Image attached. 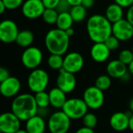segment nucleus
I'll list each match as a JSON object with an SVG mask.
<instances>
[{
	"label": "nucleus",
	"instance_id": "f257e3e1",
	"mask_svg": "<svg viewBox=\"0 0 133 133\" xmlns=\"http://www.w3.org/2000/svg\"><path fill=\"white\" fill-rule=\"evenodd\" d=\"M87 32L89 38L94 43L104 42L112 35V23L105 16L95 14L87 21Z\"/></svg>",
	"mask_w": 133,
	"mask_h": 133
},
{
	"label": "nucleus",
	"instance_id": "f03ea898",
	"mask_svg": "<svg viewBox=\"0 0 133 133\" xmlns=\"http://www.w3.org/2000/svg\"><path fill=\"white\" fill-rule=\"evenodd\" d=\"M11 111L20 121L24 122L38 115V108L34 96L30 94H22L16 96L11 104Z\"/></svg>",
	"mask_w": 133,
	"mask_h": 133
},
{
	"label": "nucleus",
	"instance_id": "7ed1b4c3",
	"mask_svg": "<svg viewBox=\"0 0 133 133\" xmlns=\"http://www.w3.org/2000/svg\"><path fill=\"white\" fill-rule=\"evenodd\" d=\"M70 37L59 28L48 31L45 37V44L50 54L63 55L68 50Z\"/></svg>",
	"mask_w": 133,
	"mask_h": 133
},
{
	"label": "nucleus",
	"instance_id": "20e7f679",
	"mask_svg": "<svg viewBox=\"0 0 133 133\" xmlns=\"http://www.w3.org/2000/svg\"><path fill=\"white\" fill-rule=\"evenodd\" d=\"M49 77L48 73L42 69H33L27 77V86L34 94L45 91L48 87Z\"/></svg>",
	"mask_w": 133,
	"mask_h": 133
},
{
	"label": "nucleus",
	"instance_id": "39448f33",
	"mask_svg": "<svg viewBox=\"0 0 133 133\" xmlns=\"http://www.w3.org/2000/svg\"><path fill=\"white\" fill-rule=\"evenodd\" d=\"M88 106L83 99L71 98L67 100L62 111L71 118L74 120L82 118L88 112Z\"/></svg>",
	"mask_w": 133,
	"mask_h": 133
},
{
	"label": "nucleus",
	"instance_id": "423d86ee",
	"mask_svg": "<svg viewBox=\"0 0 133 133\" xmlns=\"http://www.w3.org/2000/svg\"><path fill=\"white\" fill-rule=\"evenodd\" d=\"M71 119L63 111L52 114L48 120V129L51 133H67L71 127Z\"/></svg>",
	"mask_w": 133,
	"mask_h": 133
},
{
	"label": "nucleus",
	"instance_id": "0eeeda50",
	"mask_svg": "<svg viewBox=\"0 0 133 133\" xmlns=\"http://www.w3.org/2000/svg\"><path fill=\"white\" fill-rule=\"evenodd\" d=\"M82 99L89 108L97 110L103 105L105 97L103 90H100L96 86H92L85 89Z\"/></svg>",
	"mask_w": 133,
	"mask_h": 133
},
{
	"label": "nucleus",
	"instance_id": "6e6552de",
	"mask_svg": "<svg viewBox=\"0 0 133 133\" xmlns=\"http://www.w3.org/2000/svg\"><path fill=\"white\" fill-rule=\"evenodd\" d=\"M43 58L42 51L37 47L27 48L21 55V62L24 67L29 69H35L41 65Z\"/></svg>",
	"mask_w": 133,
	"mask_h": 133
},
{
	"label": "nucleus",
	"instance_id": "1a4fd4ad",
	"mask_svg": "<svg viewBox=\"0 0 133 133\" xmlns=\"http://www.w3.org/2000/svg\"><path fill=\"white\" fill-rule=\"evenodd\" d=\"M19 29L16 23L11 19H4L0 22V41L5 44L16 41Z\"/></svg>",
	"mask_w": 133,
	"mask_h": 133
},
{
	"label": "nucleus",
	"instance_id": "9d476101",
	"mask_svg": "<svg viewBox=\"0 0 133 133\" xmlns=\"http://www.w3.org/2000/svg\"><path fill=\"white\" fill-rule=\"evenodd\" d=\"M112 35L120 41H129L133 37V26L126 19H122L112 24Z\"/></svg>",
	"mask_w": 133,
	"mask_h": 133
},
{
	"label": "nucleus",
	"instance_id": "9b49d317",
	"mask_svg": "<svg viewBox=\"0 0 133 133\" xmlns=\"http://www.w3.org/2000/svg\"><path fill=\"white\" fill-rule=\"evenodd\" d=\"M45 7L42 0H26L22 5V13L27 19H37L42 16Z\"/></svg>",
	"mask_w": 133,
	"mask_h": 133
},
{
	"label": "nucleus",
	"instance_id": "f8f14e48",
	"mask_svg": "<svg viewBox=\"0 0 133 133\" xmlns=\"http://www.w3.org/2000/svg\"><path fill=\"white\" fill-rule=\"evenodd\" d=\"M20 120L12 112L0 115V130L2 133H15L20 129Z\"/></svg>",
	"mask_w": 133,
	"mask_h": 133
},
{
	"label": "nucleus",
	"instance_id": "ddd939ff",
	"mask_svg": "<svg viewBox=\"0 0 133 133\" xmlns=\"http://www.w3.org/2000/svg\"><path fill=\"white\" fill-rule=\"evenodd\" d=\"M83 65V56L78 52H70L63 58V69L69 72L75 74L82 69Z\"/></svg>",
	"mask_w": 133,
	"mask_h": 133
},
{
	"label": "nucleus",
	"instance_id": "4468645a",
	"mask_svg": "<svg viewBox=\"0 0 133 133\" xmlns=\"http://www.w3.org/2000/svg\"><path fill=\"white\" fill-rule=\"evenodd\" d=\"M77 81L74 74L69 72L63 69H60L56 78V86L66 94L71 93L76 87Z\"/></svg>",
	"mask_w": 133,
	"mask_h": 133
},
{
	"label": "nucleus",
	"instance_id": "2eb2a0df",
	"mask_svg": "<svg viewBox=\"0 0 133 133\" xmlns=\"http://www.w3.org/2000/svg\"><path fill=\"white\" fill-rule=\"evenodd\" d=\"M20 88L21 83L19 79L10 76L0 83V94L6 98L15 97L20 92Z\"/></svg>",
	"mask_w": 133,
	"mask_h": 133
},
{
	"label": "nucleus",
	"instance_id": "dca6fc26",
	"mask_svg": "<svg viewBox=\"0 0 133 133\" xmlns=\"http://www.w3.org/2000/svg\"><path fill=\"white\" fill-rule=\"evenodd\" d=\"M129 116L124 112H116L110 118L111 127L117 132H123L129 129Z\"/></svg>",
	"mask_w": 133,
	"mask_h": 133
},
{
	"label": "nucleus",
	"instance_id": "f3484780",
	"mask_svg": "<svg viewBox=\"0 0 133 133\" xmlns=\"http://www.w3.org/2000/svg\"><path fill=\"white\" fill-rule=\"evenodd\" d=\"M110 54L111 50L107 47L104 42L95 43L90 50V55L92 58L99 63L107 61L110 57Z\"/></svg>",
	"mask_w": 133,
	"mask_h": 133
},
{
	"label": "nucleus",
	"instance_id": "a211bd4d",
	"mask_svg": "<svg viewBox=\"0 0 133 133\" xmlns=\"http://www.w3.org/2000/svg\"><path fill=\"white\" fill-rule=\"evenodd\" d=\"M128 67L119 59L111 61L107 65V72L111 78H123L127 74Z\"/></svg>",
	"mask_w": 133,
	"mask_h": 133
},
{
	"label": "nucleus",
	"instance_id": "6ab92c4d",
	"mask_svg": "<svg viewBox=\"0 0 133 133\" xmlns=\"http://www.w3.org/2000/svg\"><path fill=\"white\" fill-rule=\"evenodd\" d=\"M46 129V125L44 118L38 115H36L25 123V129L27 133H44Z\"/></svg>",
	"mask_w": 133,
	"mask_h": 133
},
{
	"label": "nucleus",
	"instance_id": "aec40b11",
	"mask_svg": "<svg viewBox=\"0 0 133 133\" xmlns=\"http://www.w3.org/2000/svg\"><path fill=\"white\" fill-rule=\"evenodd\" d=\"M50 105L57 109H62L64 104L67 101L66 93L61 90L60 88L54 87L49 92Z\"/></svg>",
	"mask_w": 133,
	"mask_h": 133
},
{
	"label": "nucleus",
	"instance_id": "412c9836",
	"mask_svg": "<svg viewBox=\"0 0 133 133\" xmlns=\"http://www.w3.org/2000/svg\"><path fill=\"white\" fill-rule=\"evenodd\" d=\"M123 8L114 2L107 6L105 16L113 24L123 19Z\"/></svg>",
	"mask_w": 133,
	"mask_h": 133
},
{
	"label": "nucleus",
	"instance_id": "4be33fe9",
	"mask_svg": "<svg viewBox=\"0 0 133 133\" xmlns=\"http://www.w3.org/2000/svg\"><path fill=\"white\" fill-rule=\"evenodd\" d=\"M34 39V34L31 30H24L19 31L17 37L16 39V43L17 45L22 48H28L31 45Z\"/></svg>",
	"mask_w": 133,
	"mask_h": 133
},
{
	"label": "nucleus",
	"instance_id": "5701e85b",
	"mask_svg": "<svg viewBox=\"0 0 133 133\" xmlns=\"http://www.w3.org/2000/svg\"><path fill=\"white\" fill-rule=\"evenodd\" d=\"M73 23H74V20H73L70 12H65L59 13L56 24L57 26V28L65 31L67 29L72 27Z\"/></svg>",
	"mask_w": 133,
	"mask_h": 133
},
{
	"label": "nucleus",
	"instance_id": "b1692460",
	"mask_svg": "<svg viewBox=\"0 0 133 133\" xmlns=\"http://www.w3.org/2000/svg\"><path fill=\"white\" fill-rule=\"evenodd\" d=\"M69 12L74 22H82L85 19L86 16V8H85L82 4L75 6H71Z\"/></svg>",
	"mask_w": 133,
	"mask_h": 133
},
{
	"label": "nucleus",
	"instance_id": "393cba45",
	"mask_svg": "<svg viewBox=\"0 0 133 133\" xmlns=\"http://www.w3.org/2000/svg\"><path fill=\"white\" fill-rule=\"evenodd\" d=\"M34 99L38 109H45L49 105H50L49 93H46L45 91L36 93L34 95Z\"/></svg>",
	"mask_w": 133,
	"mask_h": 133
},
{
	"label": "nucleus",
	"instance_id": "a878e982",
	"mask_svg": "<svg viewBox=\"0 0 133 133\" xmlns=\"http://www.w3.org/2000/svg\"><path fill=\"white\" fill-rule=\"evenodd\" d=\"M48 65L54 70H60L63 69V58L62 55L51 54L50 56L48 58L47 61Z\"/></svg>",
	"mask_w": 133,
	"mask_h": 133
},
{
	"label": "nucleus",
	"instance_id": "bb28decb",
	"mask_svg": "<svg viewBox=\"0 0 133 133\" xmlns=\"http://www.w3.org/2000/svg\"><path fill=\"white\" fill-rule=\"evenodd\" d=\"M59 16V12L56 9H47L45 8L43 14L42 19L48 24H54L56 23L57 18Z\"/></svg>",
	"mask_w": 133,
	"mask_h": 133
},
{
	"label": "nucleus",
	"instance_id": "cd10ccee",
	"mask_svg": "<svg viewBox=\"0 0 133 133\" xmlns=\"http://www.w3.org/2000/svg\"><path fill=\"white\" fill-rule=\"evenodd\" d=\"M111 77L108 75H101L100 76L95 82V86L100 90L104 91L108 90L111 86Z\"/></svg>",
	"mask_w": 133,
	"mask_h": 133
},
{
	"label": "nucleus",
	"instance_id": "c85d7f7f",
	"mask_svg": "<svg viewBox=\"0 0 133 133\" xmlns=\"http://www.w3.org/2000/svg\"><path fill=\"white\" fill-rule=\"evenodd\" d=\"M82 119L84 126L92 129H94L96 127L97 123H98L97 117L96 116L95 114L91 113V112H87Z\"/></svg>",
	"mask_w": 133,
	"mask_h": 133
},
{
	"label": "nucleus",
	"instance_id": "c756f323",
	"mask_svg": "<svg viewBox=\"0 0 133 133\" xmlns=\"http://www.w3.org/2000/svg\"><path fill=\"white\" fill-rule=\"evenodd\" d=\"M118 59L126 65H129L133 60L132 51L129 49L122 50L118 55Z\"/></svg>",
	"mask_w": 133,
	"mask_h": 133
},
{
	"label": "nucleus",
	"instance_id": "7c9ffc66",
	"mask_svg": "<svg viewBox=\"0 0 133 133\" xmlns=\"http://www.w3.org/2000/svg\"><path fill=\"white\" fill-rule=\"evenodd\" d=\"M104 44L111 51H114V50H116L119 47L120 41L117 37H115L114 35H111L104 41Z\"/></svg>",
	"mask_w": 133,
	"mask_h": 133
},
{
	"label": "nucleus",
	"instance_id": "2f4dec72",
	"mask_svg": "<svg viewBox=\"0 0 133 133\" xmlns=\"http://www.w3.org/2000/svg\"><path fill=\"white\" fill-rule=\"evenodd\" d=\"M7 9H16L23 5L24 0H2Z\"/></svg>",
	"mask_w": 133,
	"mask_h": 133
},
{
	"label": "nucleus",
	"instance_id": "473e14b6",
	"mask_svg": "<svg viewBox=\"0 0 133 133\" xmlns=\"http://www.w3.org/2000/svg\"><path fill=\"white\" fill-rule=\"evenodd\" d=\"M71 5L67 2V0H60L57 7L56 9L59 13L60 12H70L71 10Z\"/></svg>",
	"mask_w": 133,
	"mask_h": 133
},
{
	"label": "nucleus",
	"instance_id": "72a5a7b5",
	"mask_svg": "<svg viewBox=\"0 0 133 133\" xmlns=\"http://www.w3.org/2000/svg\"><path fill=\"white\" fill-rule=\"evenodd\" d=\"M45 7L47 9H56L60 0H42Z\"/></svg>",
	"mask_w": 133,
	"mask_h": 133
},
{
	"label": "nucleus",
	"instance_id": "f704fd0d",
	"mask_svg": "<svg viewBox=\"0 0 133 133\" xmlns=\"http://www.w3.org/2000/svg\"><path fill=\"white\" fill-rule=\"evenodd\" d=\"M9 76H10V75H9V70L4 67L0 66V83L2 82H3L4 80H5Z\"/></svg>",
	"mask_w": 133,
	"mask_h": 133
},
{
	"label": "nucleus",
	"instance_id": "c9c22d12",
	"mask_svg": "<svg viewBox=\"0 0 133 133\" xmlns=\"http://www.w3.org/2000/svg\"><path fill=\"white\" fill-rule=\"evenodd\" d=\"M115 3L118 4L122 8H129L133 5V0H114Z\"/></svg>",
	"mask_w": 133,
	"mask_h": 133
},
{
	"label": "nucleus",
	"instance_id": "e433bc0d",
	"mask_svg": "<svg viewBox=\"0 0 133 133\" xmlns=\"http://www.w3.org/2000/svg\"><path fill=\"white\" fill-rule=\"evenodd\" d=\"M126 19L133 26V5L129 7L126 14Z\"/></svg>",
	"mask_w": 133,
	"mask_h": 133
},
{
	"label": "nucleus",
	"instance_id": "4c0bfd02",
	"mask_svg": "<svg viewBox=\"0 0 133 133\" xmlns=\"http://www.w3.org/2000/svg\"><path fill=\"white\" fill-rule=\"evenodd\" d=\"M94 2H95L94 0H82V5L85 8L89 9V8H91L92 6H93Z\"/></svg>",
	"mask_w": 133,
	"mask_h": 133
},
{
	"label": "nucleus",
	"instance_id": "58836bf2",
	"mask_svg": "<svg viewBox=\"0 0 133 133\" xmlns=\"http://www.w3.org/2000/svg\"><path fill=\"white\" fill-rule=\"evenodd\" d=\"M75 133H95L94 132V130L92 129H89V128H87V127H82L80 129H78Z\"/></svg>",
	"mask_w": 133,
	"mask_h": 133
},
{
	"label": "nucleus",
	"instance_id": "ea45409f",
	"mask_svg": "<svg viewBox=\"0 0 133 133\" xmlns=\"http://www.w3.org/2000/svg\"><path fill=\"white\" fill-rule=\"evenodd\" d=\"M67 1L71 6H75L78 5H81L82 0H67Z\"/></svg>",
	"mask_w": 133,
	"mask_h": 133
},
{
	"label": "nucleus",
	"instance_id": "a19ab883",
	"mask_svg": "<svg viewBox=\"0 0 133 133\" xmlns=\"http://www.w3.org/2000/svg\"><path fill=\"white\" fill-rule=\"evenodd\" d=\"M6 8H5V5L3 2L2 0H0V15H2L5 11Z\"/></svg>",
	"mask_w": 133,
	"mask_h": 133
},
{
	"label": "nucleus",
	"instance_id": "79ce46f5",
	"mask_svg": "<svg viewBox=\"0 0 133 133\" xmlns=\"http://www.w3.org/2000/svg\"><path fill=\"white\" fill-rule=\"evenodd\" d=\"M65 32H66V34L71 37H72V36L74 35V30L72 27H71V28L67 29V30H65Z\"/></svg>",
	"mask_w": 133,
	"mask_h": 133
},
{
	"label": "nucleus",
	"instance_id": "37998d69",
	"mask_svg": "<svg viewBox=\"0 0 133 133\" xmlns=\"http://www.w3.org/2000/svg\"><path fill=\"white\" fill-rule=\"evenodd\" d=\"M129 129L133 132V115H132V116H130L129 118Z\"/></svg>",
	"mask_w": 133,
	"mask_h": 133
},
{
	"label": "nucleus",
	"instance_id": "c03bdc74",
	"mask_svg": "<svg viewBox=\"0 0 133 133\" xmlns=\"http://www.w3.org/2000/svg\"><path fill=\"white\" fill-rule=\"evenodd\" d=\"M128 70L129 71V72L133 76V60L131 62V63L128 65Z\"/></svg>",
	"mask_w": 133,
	"mask_h": 133
},
{
	"label": "nucleus",
	"instance_id": "a18cd8bd",
	"mask_svg": "<svg viewBox=\"0 0 133 133\" xmlns=\"http://www.w3.org/2000/svg\"><path fill=\"white\" fill-rule=\"evenodd\" d=\"M129 108H130V110L133 112V98L130 101V103H129Z\"/></svg>",
	"mask_w": 133,
	"mask_h": 133
},
{
	"label": "nucleus",
	"instance_id": "49530a36",
	"mask_svg": "<svg viewBox=\"0 0 133 133\" xmlns=\"http://www.w3.org/2000/svg\"><path fill=\"white\" fill-rule=\"evenodd\" d=\"M15 133H27V132L26 131V129H20L19 130H17Z\"/></svg>",
	"mask_w": 133,
	"mask_h": 133
},
{
	"label": "nucleus",
	"instance_id": "de8ad7c7",
	"mask_svg": "<svg viewBox=\"0 0 133 133\" xmlns=\"http://www.w3.org/2000/svg\"><path fill=\"white\" fill-rule=\"evenodd\" d=\"M132 51V53H133V46H132V50H131Z\"/></svg>",
	"mask_w": 133,
	"mask_h": 133
},
{
	"label": "nucleus",
	"instance_id": "09e8293b",
	"mask_svg": "<svg viewBox=\"0 0 133 133\" xmlns=\"http://www.w3.org/2000/svg\"><path fill=\"white\" fill-rule=\"evenodd\" d=\"M0 133H2V131H1V130H0Z\"/></svg>",
	"mask_w": 133,
	"mask_h": 133
}]
</instances>
